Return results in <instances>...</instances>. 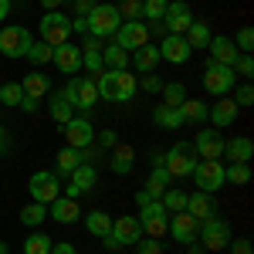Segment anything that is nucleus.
I'll return each mask as SVG.
<instances>
[{
  "mask_svg": "<svg viewBox=\"0 0 254 254\" xmlns=\"http://www.w3.org/2000/svg\"><path fill=\"white\" fill-rule=\"evenodd\" d=\"M156 48H159V58L170 61V64H187V61L193 58V51H190V44H187L183 34H166Z\"/></svg>",
  "mask_w": 254,
  "mask_h": 254,
  "instance_id": "dca6fc26",
  "label": "nucleus"
},
{
  "mask_svg": "<svg viewBox=\"0 0 254 254\" xmlns=\"http://www.w3.org/2000/svg\"><path fill=\"white\" fill-rule=\"evenodd\" d=\"M166 3H170V0H142V20H146V24H149V20H163Z\"/></svg>",
  "mask_w": 254,
  "mask_h": 254,
  "instance_id": "a18cd8bd",
  "label": "nucleus"
},
{
  "mask_svg": "<svg viewBox=\"0 0 254 254\" xmlns=\"http://www.w3.org/2000/svg\"><path fill=\"white\" fill-rule=\"evenodd\" d=\"M98 98H105V102H132L139 92L136 85V75H129V68L126 71H116V68H102L98 71Z\"/></svg>",
  "mask_w": 254,
  "mask_h": 254,
  "instance_id": "f257e3e1",
  "label": "nucleus"
},
{
  "mask_svg": "<svg viewBox=\"0 0 254 254\" xmlns=\"http://www.w3.org/2000/svg\"><path fill=\"white\" fill-rule=\"evenodd\" d=\"M7 14H10V0H0V20L7 17Z\"/></svg>",
  "mask_w": 254,
  "mask_h": 254,
  "instance_id": "0e129e2a",
  "label": "nucleus"
},
{
  "mask_svg": "<svg viewBox=\"0 0 254 254\" xmlns=\"http://www.w3.org/2000/svg\"><path fill=\"white\" fill-rule=\"evenodd\" d=\"M231 224L224 220V217H207V220H200V234H196V241L203 244V251L210 254H220L227 244H231Z\"/></svg>",
  "mask_w": 254,
  "mask_h": 254,
  "instance_id": "7ed1b4c3",
  "label": "nucleus"
},
{
  "mask_svg": "<svg viewBox=\"0 0 254 254\" xmlns=\"http://www.w3.org/2000/svg\"><path fill=\"white\" fill-rule=\"evenodd\" d=\"M224 183H234V187L251 183V163H231V166H224Z\"/></svg>",
  "mask_w": 254,
  "mask_h": 254,
  "instance_id": "a19ab883",
  "label": "nucleus"
},
{
  "mask_svg": "<svg viewBox=\"0 0 254 254\" xmlns=\"http://www.w3.org/2000/svg\"><path fill=\"white\" fill-rule=\"evenodd\" d=\"M180 116H183V122H193V126L207 122V102H200V98H187V102L180 105Z\"/></svg>",
  "mask_w": 254,
  "mask_h": 254,
  "instance_id": "c9c22d12",
  "label": "nucleus"
},
{
  "mask_svg": "<svg viewBox=\"0 0 254 254\" xmlns=\"http://www.w3.org/2000/svg\"><path fill=\"white\" fill-rule=\"evenodd\" d=\"M136 85L142 88V92H149V95H156V92H163V78H159L156 71H149V75H142V78H136Z\"/></svg>",
  "mask_w": 254,
  "mask_h": 254,
  "instance_id": "09e8293b",
  "label": "nucleus"
},
{
  "mask_svg": "<svg viewBox=\"0 0 254 254\" xmlns=\"http://www.w3.org/2000/svg\"><path fill=\"white\" fill-rule=\"evenodd\" d=\"M153 122H156L159 129H180L183 126V116H180V109H173V105H156L153 109Z\"/></svg>",
  "mask_w": 254,
  "mask_h": 254,
  "instance_id": "72a5a7b5",
  "label": "nucleus"
},
{
  "mask_svg": "<svg viewBox=\"0 0 254 254\" xmlns=\"http://www.w3.org/2000/svg\"><path fill=\"white\" fill-rule=\"evenodd\" d=\"M61 95L71 102V109H81V112H92V109L98 105L95 78H88V75H71L68 85L61 88Z\"/></svg>",
  "mask_w": 254,
  "mask_h": 254,
  "instance_id": "f03ea898",
  "label": "nucleus"
},
{
  "mask_svg": "<svg viewBox=\"0 0 254 254\" xmlns=\"http://www.w3.org/2000/svg\"><path fill=\"white\" fill-rule=\"evenodd\" d=\"M116 44H122L126 51H136L142 44H149V31H146V20H122L119 31L112 34Z\"/></svg>",
  "mask_w": 254,
  "mask_h": 254,
  "instance_id": "2eb2a0df",
  "label": "nucleus"
},
{
  "mask_svg": "<svg viewBox=\"0 0 254 254\" xmlns=\"http://www.w3.org/2000/svg\"><path fill=\"white\" fill-rule=\"evenodd\" d=\"M163 166H166V173L173 176V180H183V176L193 173L196 166V153H193V142H176L166 149V159H163Z\"/></svg>",
  "mask_w": 254,
  "mask_h": 254,
  "instance_id": "0eeeda50",
  "label": "nucleus"
},
{
  "mask_svg": "<svg viewBox=\"0 0 254 254\" xmlns=\"http://www.w3.org/2000/svg\"><path fill=\"white\" fill-rule=\"evenodd\" d=\"M231 68H234V75H241V78H251L254 75V58L251 55H237Z\"/></svg>",
  "mask_w": 254,
  "mask_h": 254,
  "instance_id": "8fccbe9b",
  "label": "nucleus"
},
{
  "mask_svg": "<svg viewBox=\"0 0 254 254\" xmlns=\"http://www.w3.org/2000/svg\"><path fill=\"white\" fill-rule=\"evenodd\" d=\"M38 31H41V41L58 48L64 41H71V17L61 14V10H44V17L38 20Z\"/></svg>",
  "mask_w": 254,
  "mask_h": 254,
  "instance_id": "39448f33",
  "label": "nucleus"
},
{
  "mask_svg": "<svg viewBox=\"0 0 254 254\" xmlns=\"http://www.w3.org/2000/svg\"><path fill=\"white\" fill-rule=\"evenodd\" d=\"M88 34L92 38H112L119 31V24H122V17H119V7L116 3H95L92 10H88Z\"/></svg>",
  "mask_w": 254,
  "mask_h": 254,
  "instance_id": "20e7f679",
  "label": "nucleus"
},
{
  "mask_svg": "<svg viewBox=\"0 0 254 254\" xmlns=\"http://www.w3.org/2000/svg\"><path fill=\"white\" fill-rule=\"evenodd\" d=\"M193 183L200 193H217L224 187V163L220 159H196L193 166Z\"/></svg>",
  "mask_w": 254,
  "mask_h": 254,
  "instance_id": "6e6552de",
  "label": "nucleus"
},
{
  "mask_svg": "<svg viewBox=\"0 0 254 254\" xmlns=\"http://www.w3.org/2000/svg\"><path fill=\"white\" fill-rule=\"evenodd\" d=\"M183 38H187V44H190V51H200V48L207 51V44H210V38H214V34H210L207 20H193V24L187 27V34H183Z\"/></svg>",
  "mask_w": 254,
  "mask_h": 254,
  "instance_id": "7c9ffc66",
  "label": "nucleus"
},
{
  "mask_svg": "<svg viewBox=\"0 0 254 254\" xmlns=\"http://www.w3.org/2000/svg\"><path fill=\"white\" fill-rule=\"evenodd\" d=\"M163 159H166V149H153V153H149V163H153V166H163Z\"/></svg>",
  "mask_w": 254,
  "mask_h": 254,
  "instance_id": "052dcab7",
  "label": "nucleus"
},
{
  "mask_svg": "<svg viewBox=\"0 0 254 254\" xmlns=\"http://www.w3.org/2000/svg\"><path fill=\"white\" fill-rule=\"evenodd\" d=\"M98 0H71V7H75V17H88V10L95 7Z\"/></svg>",
  "mask_w": 254,
  "mask_h": 254,
  "instance_id": "5fc2aeb1",
  "label": "nucleus"
},
{
  "mask_svg": "<svg viewBox=\"0 0 254 254\" xmlns=\"http://www.w3.org/2000/svg\"><path fill=\"white\" fill-rule=\"evenodd\" d=\"M116 7H119V17L122 20H142V0H122Z\"/></svg>",
  "mask_w": 254,
  "mask_h": 254,
  "instance_id": "49530a36",
  "label": "nucleus"
},
{
  "mask_svg": "<svg viewBox=\"0 0 254 254\" xmlns=\"http://www.w3.org/2000/svg\"><path fill=\"white\" fill-rule=\"evenodd\" d=\"M64 3H68V0H41V7H44V10H61Z\"/></svg>",
  "mask_w": 254,
  "mask_h": 254,
  "instance_id": "680f3d73",
  "label": "nucleus"
},
{
  "mask_svg": "<svg viewBox=\"0 0 254 254\" xmlns=\"http://www.w3.org/2000/svg\"><path fill=\"white\" fill-rule=\"evenodd\" d=\"M85 227H88L92 237H105L112 231V217L105 214V210H88V214H85Z\"/></svg>",
  "mask_w": 254,
  "mask_h": 254,
  "instance_id": "473e14b6",
  "label": "nucleus"
},
{
  "mask_svg": "<svg viewBox=\"0 0 254 254\" xmlns=\"http://www.w3.org/2000/svg\"><path fill=\"white\" fill-rule=\"evenodd\" d=\"M48 112H51V119H55L58 126H64V122L71 119V112H75V109H71V102L61 95V92H55V95H51V102H48Z\"/></svg>",
  "mask_w": 254,
  "mask_h": 254,
  "instance_id": "4c0bfd02",
  "label": "nucleus"
},
{
  "mask_svg": "<svg viewBox=\"0 0 254 254\" xmlns=\"http://www.w3.org/2000/svg\"><path fill=\"white\" fill-rule=\"evenodd\" d=\"M31 31H27V27H14V24H10V27H3V31H0V55H3V58H24V55H27V48H31Z\"/></svg>",
  "mask_w": 254,
  "mask_h": 254,
  "instance_id": "9b49d317",
  "label": "nucleus"
},
{
  "mask_svg": "<svg viewBox=\"0 0 254 254\" xmlns=\"http://www.w3.org/2000/svg\"><path fill=\"white\" fill-rule=\"evenodd\" d=\"M44 217H48V207H44V203H34V200H31V203H27V207L20 210V224L34 231V227H41V224H44Z\"/></svg>",
  "mask_w": 254,
  "mask_h": 254,
  "instance_id": "79ce46f5",
  "label": "nucleus"
},
{
  "mask_svg": "<svg viewBox=\"0 0 254 254\" xmlns=\"http://www.w3.org/2000/svg\"><path fill=\"white\" fill-rule=\"evenodd\" d=\"M136 248H139V254H163V241L159 237H139Z\"/></svg>",
  "mask_w": 254,
  "mask_h": 254,
  "instance_id": "603ef678",
  "label": "nucleus"
},
{
  "mask_svg": "<svg viewBox=\"0 0 254 254\" xmlns=\"http://www.w3.org/2000/svg\"><path fill=\"white\" fill-rule=\"evenodd\" d=\"M0 254H10V251H7V244H3V241H0Z\"/></svg>",
  "mask_w": 254,
  "mask_h": 254,
  "instance_id": "338daca9",
  "label": "nucleus"
},
{
  "mask_svg": "<svg viewBox=\"0 0 254 254\" xmlns=\"http://www.w3.org/2000/svg\"><path fill=\"white\" fill-rule=\"evenodd\" d=\"M207 55H210V61H217V64H234V58L241 55V51L234 48V41H231V38L214 34L210 44H207Z\"/></svg>",
  "mask_w": 254,
  "mask_h": 254,
  "instance_id": "5701e85b",
  "label": "nucleus"
},
{
  "mask_svg": "<svg viewBox=\"0 0 254 254\" xmlns=\"http://www.w3.org/2000/svg\"><path fill=\"white\" fill-rule=\"evenodd\" d=\"M20 88H24V95H27V98H38V102H41V98L51 92V78L41 75V71H31V75L20 78Z\"/></svg>",
  "mask_w": 254,
  "mask_h": 254,
  "instance_id": "bb28decb",
  "label": "nucleus"
},
{
  "mask_svg": "<svg viewBox=\"0 0 254 254\" xmlns=\"http://www.w3.org/2000/svg\"><path fill=\"white\" fill-rule=\"evenodd\" d=\"M61 132H64V139H68L71 149H85V146L95 142V126H92L85 116H71L64 126H61Z\"/></svg>",
  "mask_w": 254,
  "mask_h": 254,
  "instance_id": "f8f14e48",
  "label": "nucleus"
},
{
  "mask_svg": "<svg viewBox=\"0 0 254 254\" xmlns=\"http://www.w3.org/2000/svg\"><path fill=\"white\" fill-rule=\"evenodd\" d=\"M27 190H31V200L34 203H51L61 196V176L58 173H48V170H38V173L27 180Z\"/></svg>",
  "mask_w": 254,
  "mask_h": 254,
  "instance_id": "9d476101",
  "label": "nucleus"
},
{
  "mask_svg": "<svg viewBox=\"0 0 254 254\" xmlns=\"http://www.w3.org/2000/svg\"><path fill=\"white\" fill-rule=\"evenodd\" d=\"M51 237L41 234V231H31V234L24 237V254H51Z\"/></svg>",
  "mask_w": 254,
  "mask_h": 254,
  "instance_id": "58836bf2",
  "label": "nucleus"
},
{
  "mask_svg": "<svg viewBox=\"0 0 254 254\" xmlns=\"http://www.w3.org/2000/svg\"><path fill=\"white\" fill-rule=\"evenodd\" d=\"M20 98H24V88H20V81H7V85H0V105H10V109H17Z\"/></svg>",
  "mask_w": 254,
  "mask_h": 254,
  "instance_id": "c03bdc74",
  "label": "nucleus"
},
{
  "mask_svg": "<svg viewBox=\"0 0 254 254\" xmlns=\"http://www.w3.org/2000/svg\"><path fill=\"white\" fill-rule=\"evenodd\" d=\"M159 95H163V105H173V109H180V105L190 98L183 81H163V92H159Z\"/></svg>",
  "mask_w": 254,
  "mask_h": 254,
  "instance_id": "e433bc0d",
  "label": "nucleus"
},
{
  "mask_svg": "<svg viewBox=\"0 0 254 254\" xmlns=\"http://www.w3.org/2000/svg\"><path fill=\"white\" fill-rule=\"evenodd\" d=\"M109 234L116 237L119 248H129V244H136L139 237H142L139 217H119V220H112V231H109Z\"/></svg>",
  "mask_w": 254,
  "mask_h": 254,
  "instance_id": "412c9836",
  "label": "nucleus"
},
{
  "mask_svg": "<svg viewBox=\"0 0 254 254\" xmlns=\"http://www.w3.org/2000/svg\"><path fill=\"white\" fill-rule=\"evenodd\" d=\"M187 196L190 193H183L180 187H166V193L159 196V200H163V207H166L170 214H180V210H187Z\"/></svg>",
  "mask_w": 254,
  "mask_h": 254,
  "instance_id": "37998d69",
  "label": "nucleus"
},
{
  "mask_svg": "<svg viewBox=\"0 0 254 254\" xmlns=\"http://www.w3.org/2000/svg\"><path fill=\"white\" fill-rule=\"evenodd\" d=\"M234 68L231 64H217V61H207V68H203V75H200V81H203V88L210 92V95H227L231 88H234Z\"/></svg>",
  "mask_w": 254,
  "mask_h": 254,
  "instance_id": "1a4fd4ad",
  "label": "nucleus"
},
{
  "mask_svg": "<svg viewBox=\"0 0 254 254\" xmlns=\"http://www.w3.org/2000/svg\"><path fill=\"white\" fill-rule=\"evenodd\" d=\"M224 156L231 163H251L254 156V142L248 136H234V139H224Z\"/></svg>",
  "mask_w": 254,
  "mask_h": 254,
  "instance_id": "393cba45",
  "label": "nucleus"
},
{
  "mask_svg": "<svg viewBox=\"0 0 254 254\" xmlns=\"http://www.w3.org/2000/svg\"><path fill=\"white\" fill-rule=\"evenodd\" d=\"M193 24V10L187 0H170L166 3V14H163V27L166 34H187V27Z\"/></svg>",
  "mask_w": 254,
  "mask_h": 254,
  "instance_id": "ddd939ff",
  "label": "nucleus"
},
{
  "mask_svg": "<svg viewBox=\"0 0 254 254\" xmlns=\"http://www.w3.org/2000/svg\"><path fill=\"white\" fill-rule=\"evenodd\" d=\"M159 48L156 44H142V48H136L132 55H129V64L136 68L139 75H149V71H156V64H159Z\"/></svg>",
  "mask_w": 254,
  "mask_h": 254,
  "instance_id": "4be33fe9",
  "label": "nucleus"
},
{
  "mask_svg": "<svg viewBox=\"0 0 254 254\" xmlns=\"http://www.w3.org/2000/svg\"><path fill=\"white\" fill-rule=\"evenodd\" d=\"M166 234H173L176 244H193L196 234H200V220H196V217H190L187 210H180V214H170Z\"/></svg>",
  "mask_w": 254,
  "mask_h": 254,
  "instance_id": "4468645a",
  "label": "nucleus"
},
{
  "mask_svg": "<svg viewBox=\"0 0 254 254\" xmlns=\"http://www.w3.org/2000/svg\"><path fill=\"white\" fill-rule=\"evenodd\" d=\"M78 48H81V68H88L92 75H98L102 71V41L85 34V41H81Z\"/></svg>",
  "mask_w": 254,
  "mask_h": 254,
  "instance_id": "b1692460",
  "label": "nucleus"
},
{
  "mask_svg": "<svg viewBox=\"0 0 254 254\" xmlns=\"http://www.w3.org/2000/svg\"><path fill=\"white\" fill-rule=\"evenodd\" d=\"M71 34H88V20L85 17H71Z\"/></svg>",
  "mask_w": 254,
  "mask_h": 254,
  "instance_id": "bf43d9fd",
  "label": "nucleus"
},
{
  "mask_svg": "<svg viewBox=\"0 0 254 254\" xmlns=\"http://www.w3.org/2000/svg\"><path fill=\"white\" fill-rule=\"evenodd\" d=\"M146 200H153V196L146 193V190H139V193H136V203H139V207H142V203H146Z\"/></svg>",
  "mask_w": 254,
  "mask_h": 254,
  "instance_id": "69168bd1",
  "label": "nucleus"
},
{
  "mask_svg": "<svg viewBox=\"0 0 254 254\" xmlns=\"http://www.w3.org/2000/svg\"><path fill=\"white\" fill-rule=\"evenodd\" d=\"M55 166H58V176H71V170H75V166H81V149L64 146L61 153H55Z\"/></svg>",
  "mask_w": 254,
  "mask_h": 254,
  "instance_id": "f704fd0d",
  "label": "nucleus"
},
{
  "mask_svg": "<svg viewBox=\"0 0 254 254\" xmlns=\"http://www.w3.org/2000/svg\"><path fill=\"white\" fill-rule=\"evenodd\" d=\"M68 183H71V187H78V193H92V190H95V183H98L95 166H88V163L75 166L71 176H68Z\"/></svg>",
  "mask_w": 254,
  "mask_h": 254,
  "instance_id": "c85d7f7f",
  "label": "nucleus"
},
{
  "mask_svg": "<svg viewBox=\"0 0 254 254\" xmlns=\"http://www.w3.org/2000/svg\"><path fill=\"white\" fill-rule=\"evenodd\" d=\"M51 254H78V248L68 241H58V244H51Z\"/></svg>",
  "mask_w": 254,
  "mask_h": 254,
  "instance_id": "4d7b16f0",
  "label": "nucleus"
},
{
  "mask_svg": "<svg viewBox=\"0 0 254 254\" xmlns=\"http://www.w3.org/2000/svg\"><path fill=\"white\" fill-rule=\"evenodd\" d=\"M234 102H237V109H251V105H254V88H251V81H244V85L234 92Z\"/></svg>",
  "mask_w": 254,
  "mask_h": 254,
  "instance_id": "3c124183",
  "label": "nucleus"
},
{
  "mask_svg": "<svg viewBox=\"0 0 254 254\" xmlns=\"http://www.w3.org/2000/svg\"><path fill=\"white\" fill-rule=\"evenodd\" d=\"M170 183H173V176L166 173V166H153V173H149V180H146V187H142V190L153 196V200H159V196L166 193V187H170Z\"/></svg>",
  "mask_w": 254,
  "mask_h": 254,
  "instance_id": "2f4dec72",
  "label": "nucleus"
},
{
  "mask_svg": "<svg viewBox=\"0 0 254 254\" xmlns=\"http://www.w3.org/2000/svg\"><path fill=\"white\" fill-rule=\"evenodd\" d=\"M234 41V48L241 51V55H251V48H254V27H241L237 31V38H231Z\"/></svg>",
  "mask_w": 254,
  "mask_h": 254,
  "instance_id": "de8ad7c7",
  "label": "nucleus"
},
{
  "mask_svg": "<svg viewBox=\"0 0 254 254\" xmlns=\"http://www.w3.org/2000/svg\"><path fill=\"white\" fill-rule=\"evenodd\" d=\"M193 153H196V159H220L224 156V136H220V129H200L193 139Z\"/></svg>",
  "mask_w": 254,
  "mask_h": 254,
  "instance_id": "f3484780",
  "label": "nucleus"
},
{
  "mask_svg": "<svg viewBox=\"0 0 254 254\" xmlns=\"http://www.w3.org/2000/svg\"><path fill=\"white\" fill-rule=\"evenodd\" d=\"M48 217H51L55 224H75V220H81L78 200H71V196L61 193L58 200H51V203H48Z\"/></svg>",
  "mask_w": 254,
  "mask_h": 254,
  "instance_id": "aec40b11",
  "label": "nucleus"
},
{
  "mask_svg": "<svg viewBox=\"0 0 254 254\" xmlns=\"http://www.w3.org/2000/svg\"><path fill=\"white\" fill-rule=\"evenodd\" d=\"M231 254H254V248H251V241L248 237H231Z\"/></svg>",
  "mask_w": 254,
  "mask_h": 254,
  "instance_id": "864d4df0",
  "label": "nucleus"
},
{
  "mask_svg": "<svg viewBox=\"0 0 254 254\" xmlns=\"http://www.w3.org/2000/svg\"><path fill=\"white\" fill-rule=\"evenodd\" d=\"M51 61L58 64L61 75L71 78V75H78V71H81V48H78V44H71V41H64V44L55 48V58H51Z\"/></svg>",
  "mask_w": 254,
  "mask_h": 254,
  "instance_id": "a211bd4d",
  "label": "nucleus"
},
{
  "mask_svg": "<svg viewBox=\"0 0 254 254\" xmlns=\"http://www.w3.org/2000/svg\"><path fill=\"white\" fill-rule=\"evenodd\" d=\"M116 142H119V136L112 132V129H102V132H98V146H105V149H116Z\"/></svg>",
  "mask_w": 254,
  "mask_h": 254,
  "instance_id": "6e6d98bb",
  "label": "nucleus"
},
{
  "mask_svg": "<svg viewBox=\"0 0 254 254\" xmlns=\"http://www.w3.org/2000/svg\"><path fill=\"white\" fill-rule=\"evenodd\" d=\"M187 214L196 217V220H207V217H214V214H217L214 193H200V190H196L193 196H187Z\"/></svg>",
  "mask_w": 254,
  "mask_h": 254,
  "instance_id": "a878e982",
  "label": "nucleus"
},
{
  "mask_svg": "<svg viewBox=\"0 0 254 254\" xmlns=\"http://www.w3.org/2000/svg\"><path fill=\"white\" fill-rule=\"evenodd\" d=\"M20 112H27V116H34V112H38V98H20Z\"/></svg>",
  "mask_w": 254,
  "mask_h": 254,
  "instance_id": "13d9d810",
  "label": "nucleus"
},
{
  "mask_svg": "<svg viewBox=\"0 0 254 254\" xmlns=\"http://www.w3.org/2000/svg\"><path fill=\"white\" fill-rule=\"evenodd\" d=\"M24 58L31 61L34 68H41V64H48V61L55 58V48L51 44H44V41H31V48H27V55Z\"/></svg>",
  "mask_w": 254,
  "mask_h": 254,
  "instance_id": "ea45409f",
  "label": "nucleus"
},
{
  "mask_svg": "<svg viewBox=\"0 0 254 254\" xmlns=\"http://www.w3.org/2000/svg\"><path fill=\"white\" fill-rule=\"evenodd\" d=\"M109 166H112V173L129 176V173H132V166H136V153H132V146H116V149H112V159H109Z\"/></svg>",
  "mask_w": 254,
  "mask_h": 254,
  "instance_id": "c756f323",
  "label": "nucleus"
},
{
  "mask_svg": "<svg viewBox=\"0 0 254 254\" xmlns=\"http://www.w3.org/2000/svg\"><path fill=\"white\" fill-rule=\"evenodd\" d=\"M237 116H241V109H237V102L231 95H220L214 105L207 109V119L214 122V129H227V126H234Z\"/></svg>",
  "mask_w": 254,
  "mask_h": 254,
  "instance_id": "6ab92c4d",
  "label": "nucleus"
},
{
  "mask_svg": "<svg viewBox=\"0 0 254 254\" xmlns=\"http://www.w3.org/2000/svg\"><path fill=\"white\" fill-rule=\"evenodd\" d=\"M10 149V139H7V132H3V126H0V153H7Z\"/></svg>",
  "mask_w": 254,
  "mask_h": 254,
  "instance_id": "e2e57ef3",
  "label": "nucleus"
},
{
  "mask_svg": "<svg viewBox=\"0 0 254 254\" xmlns=\"http://www.w3.org/2000/svg\"><path fill=\"white\" fill-rule=\"evenodd\" d=\"M102 68H116V71H126L129 68V51L122 44H102Z\"/></svg>",
  "mask_w": 254,
  "mask_h": 254,
  "instance_id": "cd10ccee",
  "label": "nucleus"
},
{
  "mask_svg": "<svg viewBox=\"0 0 254 254\" xmlns=\"http://www.w3.org/2000/svg\"><path fill=\"white\" fill-rule=\"evenodd\" d=\"M166 224H170V210L163 207V200H146V203L139 207L142 237H163L166 234Z\"/></svg>",
  "mask_w": 254,
  "mask_h": 254,
  "instance_id": "423d86ee",
  "label": "nucleus"
}]
</instances>
